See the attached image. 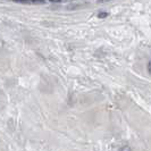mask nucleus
<instances>
[{
  "label": "nucleus",
  "mask_w": 151,
  "mask_h": 151,
  "mask_svg": "<svg viewBox=\"0 0 151 151\" xmlns=\"http://www.w3.org/2000/svg\"><path fill=\"white\" fill-rule=\"evenodd\" d=\"M16 2L21 4H29V5H43L45 4V0H14Z\"/></svg>",
  "instance_id": "1"
},
{
  "label": "nucleus",
  "mask_w": 151,
  "mask_h": 151,
  "mask_svg": "<svg viewBox=\"0 0 151 151\" xmlns=\"http://www.w3.org/2000/svg\"><path fill=\"white\" fill-rule=\"evenodd\" d=\"M106 16H108L107 13H100V14H99V17H100V18H104V17H106Z\"/></svg>",
  "instance_id": "2"
},
{
  "label": "nucleus",
  "mask_w": 151,
  "mask_h": 151,
  "mask_svg": "<svg viewBox=\"0 0 151 151\" xmlns=\"http://www.w3.org/2000/svg\"><path fill=\"white\" fill-rule=\"evenodd\" d=\"M148 70H149V73L151 74V60L149 61V65H148Z\"/></svg>",
  "instance_id": "3"
},
{
  "label": "nucleus",
  "mask_w": 151,
  "mask_h": 151,
  "mask_svg": "<svg viewBox=\"0 0 151 151\" xmlns=\"http://www.w3.org/2000/svg\"><path fill=\"white\" fill-rule=\"evenodd\" d=\"M106 1H109V0H100L99 2H106Z\"/></svg>",
  "instance_id": "4"
},
{
  "label": "nucleus",
  "mask_w": 151,
  "mask_h": 151,
  "mask_svg": "<svg viewBox=\"0 0 151 151\" xmlns=\"http://www.w3.org/2000/svg\"><path fill=\"white\" fill-rule=\"evenodd\" d=\"M50 1H60V0H50Z\"/></svg>",
  "instance_id": "5"
}]
</instances>
